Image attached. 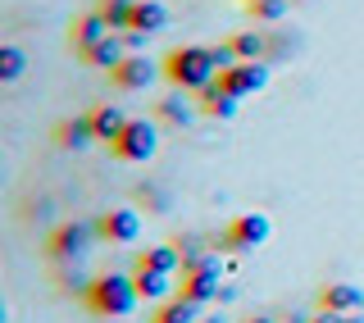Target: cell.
I'll use <instances>...</instances> for the list:
<instances>
[{
    "label": "cell",
    "mask_w": 364,
    "mask_h": 323,
    "mask_svg": "<svg viewBox=\"0 0 364 323\" xmlns=\"http://www.w3.org/2000/svg\"><path fill=\"white\" fill-rule=\"evenodd\" d=\"M82 296H87V309L100 319H128L141 305V292H136L132 273H100V278H91Z\"/></svg>",
    "instance_id": "cell-2"
},
{
    "label": "cell",
    "mask_w": 364,
    "mask_h": 323,
    "mask_svg": "<svg viewBox=\"0 0 364 323\" xmlns=\"http://www.w3.org/2000/svg\"><path fill=\"white\" fill-rule=\"evenodd\" d=\"M100 237L114 241V246H132L136 237H141V214L136 210H109V214H100Z\"/></svg>",
    "instance_id": "cell-9"
},
{
    "label": "cell",
    "mask_w": 364,
    "mask_h": 323,
    "mask_svg": "<svg viewBox=\"0 0 364 323\" xmlns=\"http://www.w3.org/2000/svg\"><path fill=\"white\" fill-rule=\"evenodd\" d=\"M219 83L232 91L237 100H246V96H259V91L269 87V64L264 60H237L228 73H219Z\"/></svg>",
    "instance_id": "cell-5"
},
{
    "label": "cell",
    "mask_w": 364,
    "mask_h": 323,
    "mask_svg": "<svg viewBox=\"0 0 364 323\" xmlns=\"http://www.w3.org/2000/svg\"><path fill=\"white\" fill-rule=\"evenodd\" d=\"M159 114H164L168 123H178V128H187L191 123V105H187V91H173V96L159 100Z\"/></svg>",
    "instance_id": "cell-22"
},
{
    "label": "cell",
    "mask_w": 364,
    "mask_h": 323,
    "mask_svg": "<svg viewBox=\"0 0 364 323\" xmlns=\"http://www.w3.org/2000/svg\"><path fill=\"white\" fill-rule=\"evenodd\" d=\"M155 323H196V301H187V296H182V301H168L155 314Z\"/></svg>",
    "instance_id": "cell-24"
},
{
    "label": "cell",
    "mask_w": 364,
    "mask_h": 323,
    "mask_svg": "<svg viewBox=\"0 0 364 323\" xmlns=\"http://www.w3.org/2000/svg\"><path fill=\"white\" fill-rule=\"evenodd\" d=\"M273 233V223H269V214H242L232 228L223 233V246L228 250H255V246H264Z\"/></svg>",
    "instance_id": "cell-7"
},
{
    "label": "cell",
    "mask_w": 364,
    "mask_h": 323,
    "mask_svg": "<svg viewBox=\"0 0 364 323\" xmlns=\"http://www.w3.org/2000/svg\"><path fill=\"white\" fill-rule=\"evenodd\" d=\"M91 128H96V142H119L123 128H128V114L123 110H114V105H96L91 110Z\"/></svg>",
    "instance_id": "cell-11"
},
{
    "label": "cell",
    "mask_w": 364,
    "mask_h": 323,
    "mask_svg": "<svg viewBox=\"0 0 364 323\" xmlns=\"http://www.w3.org/2000/svg\"><path fill=\"white\" fill-rule=\"evenodd\" d=\"M200 100H205V110H210L214 119H237V96L223 83H210V87L200 91Z\"/></svg>",
    "instance_id": "cell-16"
},
{
    "label": "cell",
    "mask_w": 364,
    "mask_h": 323,
    "mask_svg": "<svg viewBox=\"0 0 364 323\" xmlns=\"http://www.w3.org/2000/svg\"><path fill=\"white\" fill-rule=\"evenodd\" d=\"M310 323H364V309H360V314H333V309H318Z\"/></svg>",
    "instance_id": "cell-26"
},
{
    "label": "cell",
    "mask_w": 364,
    "mask_h": 323,
    "mask_svg": "<svg viewBox=\"0 0 364 323\" xmlns=\"http://www.w3.org/2000/svg\"><path fill=\"white\" fill-rule=\"evenodd\" d=\"M136 292H141V301H164L168 296V273H155V269H146V264H136Z\"/></svg>",
    "instance_id": "cell-17"
},
{
    "label": "cell",
    "mask_w": 364,
    "mask_h": 323,
    "mask_svg": "<svg viewBox=\"0 0 364 323\" xmlns=\"http://www.w3.org/2000/svg\"><path fill=\"white\" fill-rule=\"evenodd\" d=\"M168 28V9L159 5V0H136L132 9V32H146V37H155V32Z\"/></svg>",
    "instance_id": "cell-14"
},
{
    "label": "cell",
    "mask_w": 364,
    "mask_h": 323,
    "mask_svg": "<svg viewBox=\"0 0 364 323\" xmlns=\"http://www.w3.org/2000/svg\"><path fill=\"white\" fill-rule=\"evenodd\" d=\"M123 37H105V41H96L91 46V51L82 55V64H91V68H105V73H114V68H119L123 60H128V55H123Z\"/></svg>",
    "instance_id": "cell-13"
},
{
    "label": "cell",
    "mask_w": 364,
    "mask_h": 323,
    "mask_svg": "<svg viewBox=\"0 0 364 323\" xmlns=\"http://www.w3.org/2000/svg\"><path fill=\"white\" fill-rule=\"evenodd\" d=\"M219 292H223V282H219V255H205L196 269H187V287H182L187 301L205 305V301H214Z\"/></svg>",
    "instance_id": "cell-8"
},
{
    "label": "cell",
    "mask_w": 364,
    "mask_h": 323,
    "mask_svg": "<svg viewBox=\"0 0 364 323\" xmlns=\"http://www.w3.org/2000/svg\"><path fill=\"white\" fill-rule=\"evenodd\" d=\"M291 5L296 0H246V14L255 23H282L291 14Z\"/></svg>",
    "instance_id": "cell-19"
},
{
    "label": "cell",
    "mask_w": 364,
    "mask_h": 323,
    "mask_svg": "<svg viewBox=\"0 0 364 323\" xmlns=\"http://www.w3.org/2000/svg\"><path fill=\"white\" fill-rule=\"evenodd\" d=\"M205 323H223V319H205Z\"/></svg>",
    "instance_id": "cell-32"
},
{
    "label": "cell",
    "mask_w": 364,
    "mask_h": 323,
    "mask_svg": "<svg viewBox=\"0 0 364 323\" xmlns=\"http://www.w3.org/2000/svg\"><path fill=\"white\" fill-rule=\"evenodd\" d=\"M132 9H136V0H105L100 14H105L109 32H132Z\"/></svg>",
    "instance_id": "cell-20"
},
{
    "label": "cell",
    "mask_w": 364,
    "mask_h": 323,
    "mask_svg": "<svg viewBox=\"0 0 364 323\" xmlns=\"http://www.w3.org/2000/svg\"><path fill=\"white\" fill-rule=\"evenodd\" d=\"M214 60H219V73H228V68L237 64V51H232V41H228V46H214Z\"/></svg>",
    "instance_id": "cell-28"
},
{
    "label": "cell",
    "mask_w": 364,
    "mask_h": 323,
    "mask_svg": "<svg viewBox=\"0 0 364 323\" xmlns=\"http://www.w3.org/2000/svg\"><path fill=\"white\" fill-rule=\"evenodd\" d=\"M318 309H333V314H360L364 309V292L350 282H333L318 292Z\"/></svg>",
    "instance_id": "cell-10"
},
{
    "label": "cell",
    "mask_w": 364,
    "mask_h": 323,
    "mask_svg": "<svg viewBox=\"0 0 364 323\" xmlns=\"http://www.w3.org/2000/svg\"><path fill=\"white\" fill-rule=\"evenodd\" d=\"M155 151H159V128L151 119H128L123 137L114 142V155L123 164H146V159H155Z\"/></svg>",
    "instance_id": "cell-3"
},
{
    "label": "cell",
    "mask_w": 364,
    "mask_h": 323,
    "mask_svg": "<svg viewBox=\"0 0 364 323\" xmlns=\"http://www.w3.org/2000/svg\"><path fill=\"white\" fill-rule=\"evenodd\" d=\"M164 78L173 91H205L210 83H219V60L214 46H178L164 60Z\"/></svg>",
    "instance_id": "cell-1"
},
{
    "label": "cell",
    "mask_w": 364,
    "mask_h": 323,
    "mask_svg": "<svg viewBox=\"0 0 364 323\" xmlns=\"http://www.w3.org/2000/svg\"><path fill=\"white\" fill-rule=\"evenodd\" d=\"M105 323H128V319H105Z\"/></svg>",
    "instance_id": "cell-31"
},
{
    "label": "cell",
    "mask_w": 364,
    "mask_h": 323,
    "mask_svg": "<svg viewBox=\"0 0 364 323\" xmlns=\"http://www.w3.org/2000/svg\"><path fill=\"white\" fill-rule=\"evenodd\" d=\"M123 41H128V51H132V55H141V46L151 41V37H146V32H123Z\"/></svg>",
    "instance_id": "cell-29"
},
{
    "label": "cell",
    "mask_w": 364,
    "mask_h": 323,
    "mask_svg": "<svg viewBox=\"0 0 364 323\" xmlns=\"http://www.w3.org/2000/svg\"><path fill=\"white\" fill-rule=\"evenodd\" d=\"M96 237H100L96 223H82V218H73V223H60V228L50 233V260H55V264H77Z\"/></svg>",
    "instance_id": "cell-4"
},
{
    "label": "cell",
    "mask_w": 364,
    "mask_h": 323,
    "mask_svg": "<svg viewBox=\"0 0 364 323\" xmlns=\"http://www.w3.org/2000/svg\"><path fill=\"white\" fill-rule=\"evenodd\" d=\"M105 37H109V23H105V14H100V9H96V14H82V18L73 23V46H77V55H87L91 46L105 41Z\"/></svg>",
    "instance_id": "cell-12"
},
{
    "label": "cell",
    "mask_w": 364,
    "mask_h": 323,
    "mask_svg": "<svg viewBox=\"0 0 364 323\" xmlns=\"http://www.w3.org/2000/svg\"><path fill=\"white\" fill-rule=\"evenodd\" d=\"M155 78H164V64H155L151 55L141 51V55H128V60L114 68V73H109V83L119 87V91H146V87L155 83Z\"/></svg>",
    "instance_id": "cell-6"
},
{
    "label": "cell",
    "mask_w": 364,
    "mask_h": 323,
    "mask_svg": "<svg viewBox=\"0 0 364 323\" xmlns=\"http://www.w3.org/2000/svg\"><path fill=\"white\" fill-rule=\"evenodd\" d=\"M246 323H278V319H246Z\"/></svg>",
    "instance_id": "cell-30"
},
{
    "label": "cell",
    "mask_w": 364,
    "mask_h": 323,
    "mask_svg": "<svg viewBox=\"0 0 364 323\" xmlns=\"http://www.w3.org/2000/svg\"><path fill=\"white\" fill-rule=\"evenodd\" d=\"M136 264H146V269L168 273V278H173V273H178V264H182V250H178V246H151V250H146V255L136 260Z\"/></svg>",
    "instance_id": "cell-18"
},
{
    "label": "cell",
    "mask_w": 364,
    "mask_h": 323,
    "mask_svg": "<svg viewBox=\"0 0 364 323\" xmlns=\"http://www.w3.org/2000/svg\"><path fill=\"white\" fill-rule=\"evenodd\" d=\"M232 51H237V60H264V55H269V37H264V32H237Z\"/></svg>",
    "instance_id": "cell-21"
},
{
    "label": "cell",
    "mask_w": 364,
    "mask_h": 323,
    "mask_svg": "<svg viewBox=\"0 0 364 323\" xmlns=\"http://www.w3.org/2000/svg\"><path fill=\"white\" fill-rule=\"evenodd\" d=\"M60 282H64V287H73V292H87V287H91V278H82L73 264H64V269H60Z\"/></svg>",
    "instance_id": "cell-25"
},
{
    "label": "cell",
    "mask_w": 364,
    "mask_h": 323,
    "mask_svg": "<svg viewBox=\"0 0 364 323\" xmlns=\"http://www.w3.org/2000/svg\"><path fill=\"white\" fill-rule=\"evenodd\" d=\"M141 201H146V210H159V214L168 210V196L155 191V187H141Z\"/></svg>",
    "instance_id": "cell-27"
},
{
    "label": "cell",
    "mask_w": 364,
    "mask_h": 323,
    "mask_svg": "<svg viewBox=\"0 0 364 323\" xmlns=\"http://www.w3.org/2000/svg\"><path fill=\"white\" fill-rule=\"evenodd\" d=\"M55 137H60V146H64V151H87V146L96 142V128H91V114H87V119H64Z\"/></svg>",
    "instance_id": "cell-15"
},
{
    "label": "cell",
    "mask_w": 364,
    "mask_h": 323,
    "mask_svg": "<svg viewBox=\"0 0 364 323\" xmlns=\"http://www.w3.org/2000/svg\"><path fill=\"white\" fill-rule=\"evenodd\" d=\"M23 68H28V60L18 46H0V83H18Z\"/></svg>",
    "instance_id": "cell-23"
}]
</instances>
